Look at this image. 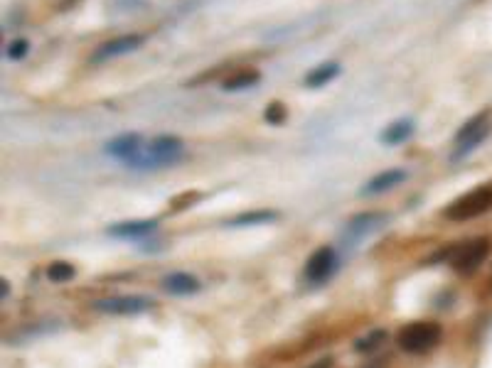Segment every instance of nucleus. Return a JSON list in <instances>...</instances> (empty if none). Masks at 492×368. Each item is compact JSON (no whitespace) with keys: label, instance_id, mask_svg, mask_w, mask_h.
<instances>
[{"label":"nucleus","instance_id":"nucleus-1","mask_svg":"<svg viewBox=\"0 0 492 368\" xmlns=\"http://www.w3.org/2000/svg\"><path fill=\"white\" fill-rule=\"evenodd\" d=\"M180 160H185V143L178 136H156L141 145V150L134 158L126 160V167L131 170H160V167H173Z\"/></svg>","mask_w":492,"mask_h":368},{"label":"nucleus","instance_id":"nucleus-8","mask_svg":"<svg viewBox=\"0 0 492 368\" xmlns=\"http://www.w3.org/2000/svg\"><path fill=\"white\" fill-rule=\"evenodd\" d=\"M143 42H146V35H141V32H131V35L114 37V40L99 44V47L91 52L89 61H91V64H101V61L124 57V54H129V52H136Z\"/></svg>","mask_w":492,"mask_h":368},{"label":"nucleus","instance_id":"nucleus-10","mask_svg":"<svg viewBox=\"0 0 492 368\" xmlns=\"http://www.w3.org/2000/svg\"><path fill=\"white\" fill-rule=\"evenodd\" d=\"M158 228L156 219H141V221H121V224L109 226V236L114 238H146Z\"/></svg>","mask_w":492,"mask_h":368},{"label":"nucleus","instance_id":"nucleus-4","mask_svg":"<svg viewBox=\"0 0 492 368\" xmlns=\"http://www.w3.org/2000/svg\"><path fill=\"white\" fill-rule=\"evenodd\" d=\"M443 337V329L438 322H411L396 334V344L406 354H426L436 347Z\"/></svg>","mask_w":492,"mask_h":368},{"label":"nucleus","instance_id":"nucleus-17","mask_svg":"<svg viewBox=\"0 0 492 368\" xmlns=\"http://www.w3.org/2000/svg\"><path fill=\"white\" fill-rule=\"evenodd\" d=\"M278 219V211L271 209H258V211H246V214L234 216L231 221H226V226L236 228V226H256V224H271V221Z\"/></svg>","mask_w":492,"mask_h":368},{"label":"nucleus","instance_id":"nucleus-3","mask_svg":"<svg viewBox=\"0 0 492 368\" xmlns=\"http://www.w3.org/2000/svg\"><path fill=\"white\" fill-rule=\"evenodd\" d=\"M492 211V182L488 184H480V187L470 189L463 197L453 199L451 204L446 206L443 216L448 221H470V219H478V216L488 214Z\"/></svg>","mask_w":492,"mask_h":368},{"label":"nucleus","instance_id":"nucleus-5","mask_svg":"<svg viewBox=\"0 0 492 368\" xmlns=\"http://www.w3.org/2000/svg\"><path fill=\"white\" fill-rule=\"evenodd\" d=\"M490 133H492L490 111H483V113L473 116V118L463 123V128L456 133V150H453L451 160L453 163H458V160L468 158L478 145H483L485 140H488Z\"/></svg>","mask_w":492,"mask_h":368},{"label":"nucleus","instance_id":"nucleus-7","mask_svg":"<svg viewBox=\"0 0 492 368\" xmlns=\"http://www.w3.org/2000/svg\"><path fill=\"white\" fill-rule=\"evenodd\" d=\"M337 265H340V258H337V250L333 245H320L318 250H313V255L306 260V280L313 282V285H320V282H328L330 277L335 275Z\"/></svg>","mask_w":492,"mask_h":368},{"label":"nucleus","instance_id":"nucleus-9","mask_svg":"<svg viewBox=\"0 0 492 368\" xmlns=\"http://www.w3.org/2000/svg\"><path fill=\"white\" fill-rule=\"evenodd\" d=\"M384 221H386V214H381V211H364V214H357L347 221L345 236L350 238L352 243H357V241H362V238H367L369 233L379 231V228L384 226Z\"/></svg>","mask_w":492,"mask_h":368},{"label":"nucleus","instance_id":"nucleus-15","mask_svg":"<svg viewBox=\"0 0 492 368\" xmlns=\"http://www.w3.org/2000/svg\"><path fill=\"white\" fill-rule=\"evenodd\" d=\"M258 81H261V74L256 69H236L222 79V88L224 91H244V88L256 86Z\"/></svg>","mask_w":492,"mask_h":368},{"label":"nucleus","instance_id":"nucleus-24","mask_svg":"<svg viewBox=\"0 0 492 368\" xmlns=\"http://www.w3.org/2000/svg\"><path fill=\"white\" fill-rule=\"evenodd\" d=\"M0 285H3V300H8V292H10V287H8V280H0Z\"/></svg>","mask_w":492,"mask_h":368},{"label":"nucleus","instance_id":"nucleus-6","mask_svg":"<svg viewBox=\"0 0 492 368\" xmlns=\"http://www.w3.org/2000/svg\"><path fill=\"white\" fill-rule=\"evenodd\" d=\"M96 312L104 315H116V317H134L143 315V312L153 310V300L143 297V295H119V297H104L91 305Z\"/></svg>","mask_w":492,"mask_h":368},{"label":"nucleus","instance_id":"nucleus-23","mask_svg":"<svg viewBox=\"0 0 492 368\" xmlns=\"http://www.w3.org/2000/svg\"><path fill=\"white\" fill-rule=\"evenodd\" d=\"M308 368H333V359H328V356H325V359H318L315 364H311Z\"/></svg>","mask_w":492,"mask_h":368},{"label":"nucleus","instance_id":"nucleus-12","mask_svg":"<svg viewBox=\"0 0 492 368\" xmlns=\"http://www.w3.org/2000/svg\"><path fill=\"white\" fill-rule=\"evenodd\" d=\"M406 177L408 175L403 170H386V172H381V175L372 177V180L359 189V194H362V197H374V194L389 192V189H394L396 184H403Z\"/></svg>","mask_w":492,"mask_h":368},{"label":"nucleus","instance_id":"nucleus-19","mask_svg":"<svg viewBox=\"0 0 492 368\" xmlns=\"http://www.w3.org/2000/svg\"><path fill=\"white\" fill-rule=\"evenodd\" d=\"M384 342H386V332H384V329H374L372 334H367V337L359 339V342L355 344V349L359 351V354H369V351L379 349Z\"/></svg>","mask_w":492,"mask_h":368},{"label":"nucleus","instance_id":"nucleus-16","mask_svg":"<svg viewBox=\"0 0 492 368\" xmlns=\"http://www.w3.org/2000/svg\"><path fill=\"white\" fill-rule=\"evenodd\" d=\"M337 74H340V64H337V61H325V64L315 66L313 71H308L306 86L308 88H323L325 83L333 81Z\"/></svg>","mask_w":492,"mask_h":368},{"label":"nucleus","instance_id":"nucleus-20","mask_svg":"<svg viewBox=\"0 0 492 368\" xmlns=\"http://www.w3.org/2000/svg\"><path fill=\"white\" fill-rule=\"evenodd\" d=\"M263 118H266L268 126H281V123H286V118H288V111H286V106L281 101H271L266 106V111H263Z\"/></svg>","mask_w":492,"mask_h":368},{"label":"nucleus","instance_id":"nucleus-14","mask_svg":"<svg viewBox=\"0 0 492 368\" xmlns=\"http://www.w3.org/2000/svg\"><path fill=\"white\" fill-rule=\"evenodd\" d=\"M413 131H416V126H413L411 118H399V121L389 123V126H386L384 131L379 133V143L381 145H389V148H394V145L406 143L408 138L413 136Z\"/></svg>","mask_w":492,"mask_h":368},{"label":"nucleus","instance_id":"nucleus-11","mask_svg":"<svg viewBox=\"0 0 492 368\" xmlns=\"http://www.w3.org/2000/svg\"><path fill=\"white\" fill-rule=\"evenodd\" d=\"M146 143L138 133H124V136L114 138V140L106 143V155H111V158L121 160V163H126L129 158H134V155L141 150V145Z\"/></svg>","mask_w":492,"mask_h":368},{"label":"nucleus","instance_id":"nucleus-13","mask_svg":"<svg viewBox=\"0 0 492 368\" xmlns=\"http://www.w3.org/2000/svg\"><path fill=\"white\" fill-rule=\"evenodd\" d=\"M202 282L197 280L195 275L190 272H170L168 277L163 280V290L170 295H178V297H185V295H195L200 292Z\"/></svg>","mask_w":492,"mask_h":368},{"label":"nucleus","instance_id":"nucleus-22","mask_svg":"<svg viewBox=\"0 0 492 368\" xmlns=\"http://www.w3.org/2000/svg\"><path fill=\"white\" fill-rule=\"evenodd\" d=\"M197 199H202V194H200V192L182 194V197L173 199V209H175V211H180V209H185V206H192V202H197Z\"/></svg>","mask_w":492,"mask_h":368},{"label":"nucleus","instance_id":"nucleus-18","mask_svg":"<svg viewBox=\"0 0 492 368\" xmlns=\"http://www.w3.org/2000/svg\"><path fill=\"white\" fill-rule=\"evenodd\" d=\"M74 272H76L74 265L67 263V260H54V263L47 267V277L52 282H57V285L59 282H69L71 277H74Z\"/></svg>","mask_w":492,"mask_h":368},{"label":"nucleus","instance_id":"nucleus-2","mask_svg":"<svg viewBox=\"0 0 492 368\" xmlns=\"http://www.w3.org/2000/svg\"><path fill=\"white\" fill-rule=\"evenodd\" d=\"M490 253H492V238L478 236V238H470L466 243H451V245H446V248H441L438 253L428 260V265H433L436 260H443V263L451 265L458 275L468 277L490 258Z\"/></svg>","mask_w":492,"mask_h":368},{"label":"nucleus","instance_id":"nucleus-21","mask_svg":"<svg viewBox=\"0 0 492 368\" xmlns=\"http://www.w3.org/2000/svg\"><path fill=\"white\" fill-rule=\"evenodd\" d=\"M27 54H30V42L27 40H13L5 47V57L10 61H20V59H25Z\"/></svg>","mask_w":492,"mask_h":368}]
</instances>
